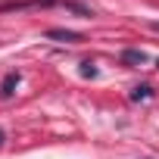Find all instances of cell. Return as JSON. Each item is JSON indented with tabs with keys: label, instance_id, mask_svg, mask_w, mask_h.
I'll return each instance as SVG.
<instances>
[{
	"label": "cell",
	"instance_id": "277c9868",
	"mask_svg": "<svg viewBox=\"0 0 159 159\" xmlns=\"http://www.w3.org/2000/svg\"><path fill=\"white\" fill-rule=\"evenodd\" d=\"M150 97H153V88H150V84H140V88H134V91H131V100H134V103L150 100Z\"/></svg>",
	"mask_w": 159,
	"mask_h": 159
},
{
	"label": "cell",
	"instance_id": "7a4b0ae2",
	"mask_svg": "<svg viewBox=\"0 0 159 159\" xmlns=\"http://www.w3.org/2000/svg\"><path fill=\"white\" fill-rule=\"evenodd\" d=\"M16 88H19V72H10L3 78V84H0V97H13Z\"/></svg>",
	"mask_w": 159,
	"mask_h": 159
},
{
	"label": "cell",
	"instance_id": "8992f818",
	"mask_svg": "<svg viewBox=\"0 0 159 159\" xmlns=\"http://www.w3.org/2000/svg\"><path fill=\"white\" fill-rule=\"evenodd\" d=\"M3 140H7V134H3V128H0V143H3Z\"/></svg>",
	"mask_w": 159,
	"mask_h": 159
},
{
	"label": "cell",
	"instance_id": "6da1fadb",
	"mask_svg": "<svg viewBox=\"0 0 159 159\" xmlns=\"http://www.w3.org/2000/svg\"><path fill=\"white\" fill-rule=\"evenodd\" d=\"M47 38H50V41H66V44L81 41V34H78V31H66V28H50V31H47Z\"/></svg>",
	"mask_w": 159,
	"mask_h": 159
},
{
	"label": "cell",
	"instance_id": "3957f363",
	"mask_svg": "<svg viewBox=\"0 0 159 159\" xmlns=\"http://www.w3.org/2000/svg\"><path fill=\"white\" fill-rule=\"evenodd\" d=\"M122 62H128V66H143V62H147V53H143V50H125V53H122Z\"/></svg>",
	"mask_w": 159,
	"mask_h": 159
},
{
	"label": "cell",
	"instance_id": "5b68a950",
	"mask_svg": "<svg viewBox=\"0 0 159 159\" xmlns=\"http://www.w3.org/2000/svg\"><path fill=\"white\" fill-rule=\"evenodd\" d=\"M81 75H84V78H94V75H97V69H94L91 62H81Z\"/></svg>",
	"mask_w": 159,
	"mask_h": 159
}]
</instances>
